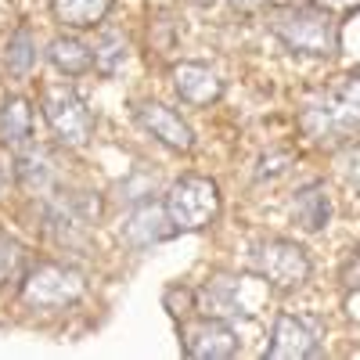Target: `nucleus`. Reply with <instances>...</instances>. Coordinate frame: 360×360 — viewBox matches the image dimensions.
<instances>
[{"mask_svg":"<svg viewBox=\"0 0 360 360\" xmlns=\"http://www.w3.org/2000/svg\"><path fill=\"white\" fill-rule=\"evenodd\" d=\"M299 127L314 144H335L360 134V72H349L335 90L307 101Z\"/></svg>","mask_w":360,"mask_h":360,"instance_id":"nucleus-1","label":"nucleus"},{"mask_svg":"<svg viewBox=\"0 0 360 360\" xmlns=\"http://www.w3.org/2000/svg\"><path fill=\"white\" fill-rule=\"evenodd\" d=\"M270 33L295 54H310V58H335L339 54V22L321 8L270 11Z\"/></svg>","mask_w":360,"mask_h":360,"instance_id":"nucleus-2","label":"nucleus"},{"mask_svg":"<svg viewBox=\"0 0 360 360\" xmlns=\"http://www.w3.org/2000/svg\"><path fill=\"white\" fill-rule=\"evenodd\" d=\"M162 205L176 231H205L220 217V188H217V180L188 173L169 184Z\"/></svg>","mask_w":360,"mask_h":360,"instance_id":"nucleus-3","label":"nucleus"},{"mask_svg":"<svg viewBox=\"0 0 360 360\" xmlns=\"http://www.w3.org/2000/svg\"><path fill=\"white\" fill-rule=\"evenodd\" d=\"M249 266H252V274L274 292H295L310 278L307 249L295 245V242H285V238H266V242L252 245Z\"/></svg>","mask_w":360,"mask_h":360,"instance_id":"nucleus-4","label":"nucleus"},{"mask_svg":"<svg viewBox=\"0 0 360 360\" xmlns=\"http://www.w3.org/2000/svg\"><path fill=\"white\" fill-rule=\"evenodd\" d=\"M86 278L69 263H37L25 270L22 281V299L33 310H65L83 295Z\"/></svg>","mask_w":360,"mask_h":360,"instance_id":"nucleus-5","label":"nucleus"},{"mask_svg":"<svg viewBox=\"0 0 360 360\" xmlns=\"http://www.w3.org/2000/svg\"><path fill=\"white\" fill-rule=\"evenodd\" d=\"M44 119L65 148H83L94 137V115L69 83L44 86Z\"/></svg>","mask_w":360,"mask_h":360,"instance_id":"nucleus-6","label":"nucleus"},{"mask_svg":"<svg viewBox=\"0 0 360 360\" xmlns=\"http://www.w3.org/2000/svg\"><path fill=\"white\" fill-rule=\"evenodd\" d=\"M180 346L191 360H231L238 353V335L224 324V317H198L180 324Z\"/></svg>","mask_w":360,"mask_h":360,"instance_id":"nucleus-7","label":"nucleus"},{"mask_svg":"<svg viewBox=\"0 0 360 360\" xmlns=\"http://www.w3.org/2000/svg\"><path fill=\"white\" fill-rule=\"evenodd\" d=\"M134 115L159 144L169 148V152H191L195 134H191V127L184 123V119H180V112H173L169 105L144 98V101H134Z\"/></svg>","mask_w":360,"mask_h":360,"instance_id":"nucleus-8","label":"nucleus"},{"mask_svg":"<svg viewBox=\"0 0 360 360\" xmlns=\"http://www.w3.org/2000/svg\"><path fill=\"white\" fill-rule=\"evenodd\" d=\"M173 234H176V227L166 213V205H159L152 198H141L123 220V238L134 249H152V245L166 242V238H173Z\"/></svg>","mask_w":360,"mask_h":360,"instance_id":"nucleus-9","label":"nucleus"},{"mask_svg":"<svg viewBox=\"0 0 360 360\" xmlns=\"http://www.w3.org/2000/svg\"><path fill=\"white\" fill-rule=\"evenodd\" d=\"M317 332L303 321V317H292V314H278L274 321V332H270L266 342V360H303V356H317Z\"/></svg>","mask_w":360,"mask_h":360,"instance_id":"nucleus-10","label":"nucleus"},{"mask_svg":"<svg viewBox=\"0 0 360 360\" xmlns=\"http://www.w3.org/2000/svg\"><path fill=\"white\" fill-rule=\"evenodd\" d=\"M173 90L180 94V101L188 105H213L224 94V79L198 62H180L173 65Z\"/></svg>","mask_w":360,"mask_h":360,"instance_id":"nucleus-11","label":"nucleus"},{"mask_svg":"<svg viewBox=\"0 0 360 360\" xmlns=\"http://www.w3.org/2000/svg\"><path fill=\"white\" fill-rule=\"evenodd\" d=\"M242 288H245L242 278L217 274L213 281H205V285L195 292V299H198L202 314H209V317H238V314H252V310L242 303Z\"/></svg>","mask_w":360,"mask_h":360,"instance_id":"nucleus-12","label":"nucleus"},{"mask_svg":"<svg viewBox=\"0 0 360 360\" xmlns=\"http://www.w3.org/2000/svg\"><path fill=\"white\" fill-rule=\"evenodd\" d=\"M292 220L303 227V231H310V234L328 227V220H332V198H328V188L321 184V180H314V184L295 191Z\"/></svg>","mask_w":360,"mask_h":360,"instance_id":"nucleus-13","label":"nucleus"},{"mask_svg":"<svg viewBox=\"0 0 360 360\" xmlns=\"http://www.w3.org/2000/svg\"><path fill=\"white\" fill-rule=\"evenodd\" d=\"M33 134V108L25 98H4L0 105V144L22 148Z\"/></svg>","mask_w":360,"mask_h":360,"instance_id":"nucleus-14","label":"nucleus"},{"mask_svg":"<svg viewBox=\"0 0 360 360\" xmlns=\"http://www.w3.org/2000/svg\"><path fill=\"white\" fill-rule=\"evenodd\" d=\"M47 58H51V65L65 76H83V72L94 69V54H90V47L76 37H54L51 47H47Z\"/></svg>","mask_w":360,"mask_h":360,"instance_id":"nucleus-15","label":"nucleus"},{"mask_svg":"<svg viewBox=\"0 0 360 360\" xmlns=\"http://www.w3.org/2000/svg\"><path fill=\"white\" fill-rule=\"evenodd\" d=\"M40 62V47H37V37H33V29L29 25H18L15 33L8 37V47H4V65L11 76L25 79L29 72L37 69Z\"/></svg>","mask_w":360,"mask_h":360,"instance_id":"nucleus-16","label":"nucleus"},{"mask_svg":"<svg viewBox=\"0 0 360 360\" xmlns=\"http://www.w3.org/2000/svg\"><path fill=\"white\" fill-rule=\"evenodd\" d=\"M51 8L54 18L69 29H94L108 15L112 0H51Z\"/></svg>","mask_w":360,"mask_h":360,"instance_id":"nucleus-17","label":"nucleus"},{"mask_svg":"<svg viewBox=\"0 0 360 360\" xmlns=\"http://www.w3.org/2000/svg\"><path fill=\"white\" fill-rule=\"evenodd\" d=\"M15 176L25 191H47L54 180V162L44 148H29V152L15 159Z\"/></svg>","mask_w":360,"mask_h":360,"instance_id":"nucleus-18","label":"nucleus"},{"mask_svg":"<svg viewBox=\"0 0 360 360\" xmlns=\"http://www.w3.org/2000/svg\"><path fill=\"white\" fill-rule=\"evenodd\" d=\"M90 54H94V69L101 76H115L119 69L127 65L130 58V44L123 33H115V29H105V33L94 37V44H90Z\"/></svg>","mask_w":360,"mask_h":360,"instance_id":"nucleus-19","label":"nucleus"},{"mask_svg":"<svg viewBox=\"0 0 360 360\" xmlns=\"http://www.w3.org/2000/svg\"><path fill=\"white\" fill-rule=\"evenodd\" d=\"M25 266V249L15 242V238H8L4 231H0V285H4L8 278H18Z\"/></svg>","mask_w":360,"mask_h":360,"instance_id":"nucleus-20","label":"nucleus"},{"mask_svg":"<svg viewBox=\"0 0 360 360\" xmlns=\"http://www.w3.org/2000/svg\"><path fill=\"white\" fill-rule=\"evenodd\" d=\"M288 166H292V155H288V152H278V155H263V159H259V169H256V176H259V180H274V176H281Z\"/></svg>","mask_w":360,"mask_h":360,"instance_id":"nucleus-21","label":"nucleus"},{"mask_svg":"<svg viewBox=\"0 0 360 360\" xmlns=\"http://www.w3.org/2000/svg\"><path fill=\"white\" fill-rule=\"evenodd\" d=\"M314 8L335 15V11H353V8H360V0H314Z\"/></svg>","mask_w":360,"mask_h":360,"instance_id":"nucleus-22","label":"nucleus"},{"mask_svg":"<svg viewBox=\"0 0 360 360\" xmlns=\"http://www.w3.org/2000/svg\"><path fill=\"white\" fill-rule=\"evenodd\" d=\"M231 4L238 8V11H256V8H263L266 0H231Z\"/></svg>","mask_w":360,"mask_h":360,"instance_id":"nucleus-23","label":"nucleus"},{"mask_svg":"<svg viewBox=\"0 0 360 360\" xmlns=\"http://www.w3.org/2000/svg\"><path fill=\"white\" fill-rule=\"evenodd\" d=\"M4 184H8V169H4V162H0V191H4Z\"/></svg>","mask_w":360,"mask_h":360,"instance_id":"nucleus-24","label":"nucleus"},{"mask_svg":"<svg viewBox=\"0 0 360 360\" xmlns=\"http://www.w3.org/2000/svg\"><path fill=\"white\" fill-rule=\"evenodd\" d=\"M195 4H217V0H195Z\"/></svg>","mask_w":360,"mask_h":360,"instance_id":"nucleus-25","label":"nucleus"}]
</instances>
